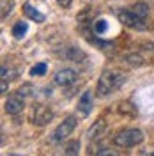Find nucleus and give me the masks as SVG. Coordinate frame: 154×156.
Instances as JSON below:
<instances>
[{"label":"nucleus","mask_w":154,"mask_h":156,"mask_svg":"<svg viewBox=\"0 0 154 156\" xmlns=\"http://www.w3.org/2000/svg\"><path fill=\"white\" fill-rule=\"evenodd\" d=\"M27 30H29L27 21H16L14 27H12V36H14L16 39H21L25 34H27Z\"/></svg>","instance_id":"obj_12"},{"label":"nucleus","mask_w":154,"mask_h":156,"mask_svg":"<svg viewBox=\"0 0 154 156\" xmlns=\"http://www.w3.org/2000/svg\"><path fill=\"white\" fill-rule=\"evenodd\" d=\"M131 11L135 12L136 16H140V18H147L149 16V11H151V7L145 4V2H136L135 5H131Z\"/></svg>","instance_id":"obj_11"},{"label":"nucleus","mask_w":154,"mask_h":156,"mask_svg":"<svg viewBox=\"0 0 154 156\" xmlns=\"http://www.w3.org/2000/svg\"><path fill=\"white\" fill-rule=\"evenodd\" d=\"M126 82V75L122 73H117V71H112V69H106L101 73V76L97 80V87L96 92L99 98H106L110 96L114 90L121 89Z\"/></svg>","instance_id":"obj_1"},{"label":"nucleus","mask_w":154,"mask_h":156,"mask_svg":"<svg viewBox=\"0 0 154 156\" xmlns=\"http://www.w3.org/2000/svg\"><path fill=\"white\" fill-rule=\"evenodd\" d=\"M23 98L21 96H12V98H7L5 99V103H4V110L7 112V114H11V115H16V114H19L21 110H23Z\"/></svg>","instance_id":"obj_8"},{"label":"nucleus","mask_w":154,"mask_h":156,"mask_svg":"<svg viewBox=\"0 0 154 156\" xmlns=\"http://www.w3.org/2000/svg\"><path fill=\"white\" fill-rule=\"evenodd\" d=\"M44 73H46V64L44 62H39L34 68H30V75L32 76H43Z\"/></svg>","instance_id":"obj_15"},{"label":"nucleus","mask_w":154,"mask_h":156,"mask_svg":"<svg viewBox=\"0 0 154 156\" xmlns=\"http://www.w3.org/2000/svg\"><path fill=\"white\" fill-rule=\"evenodd\" d=\"M71 2H73V0H57V4L60 5V7H69Z\"/></svg>","instance_id":"obj_20"},{"label":"nucleus","mask_w":154,"mask_h":156,"mask_svg":"<svg viewBox=\"0 0 154 156\" xmlns=\"http://www.w3.org/2000/svg\"><path fill=\"white\" fill-rule=\"evenodd\" d=\"M97 154H99V156H105V154H108V156H114L115 153H112V151H108V149H106V151H99Z\"/></svg>","instance_id":"obj_22"},{"label":"nucleus","mask_w":154,"mask_h":156,"mask_svg":"<svg viewBox=\"0 0 154 156\" xmlns=\"http://www.w3.org/2000/svg\"><path fill=\"white\" fill-rule=\"evenodd\" d=\"M75 128H76V119L73 115L66 117V119L55 128V131H53V135H51V140H53V142H62V140H66V138L75 131Z\"/></svg>","instance_id":"obj_4"},{"label":"nucleus","mask_w":154,"mask_h":156,"mask_svg":"<svg viewBox=\"0 0 154 156\" xmlns=\"http://www.w3.org/2000/svg\"><path fill=\"white\" fill-rule=\"evenodd\" d=\"M126 62H129L131 66H142L144 64V58L140 57V55H136V53H133V55H128L126 57Z\"/></svg>","instance_id":"obj_18"},{"label":"nucleus","mask_w":154,"mask_h":156,"mask_svg":"<svg viewBox=\"0 0 154 156\" xmlns=\"http://www.w3.org/2000/svg\"><path fill=\"white\" fill-rule=\"evenodd\" d=\"M34 92H36V89H34L32 83H23V85L18 89V92H16V94L21 96V98H29V96H32Z\"/></svg>","instance_id":"obj_13"},{"label":"nucleus","mask_w":154,"mask_h":156,"mask_svg":"<svg viewBox=\"0 0 154 156\" xmlns=\"http://www.w3.org/2000/svg\"><path fill=\"white\" fill-rule=\"evenodd\" d=\"M92 105H94V96L90 90H85L82 98L78 99V112L82 117H89L90 112H92Z\"/></svg>","instance_id":"obj_7"},{"label":"nucleus","mask_w":154,"mask_h":156,"mask_svg":"<svg viewBox=\"0 0 154 156\" xmlns=\"http://www.w3.org/2000/svg\"><path fill=\"white\" fill-rule=\"evenodd\" d=\"M144 142V131L136 129V128H129V129H122L114 136V144L117 147H135Z\"/></svg>","instance_id":"obj_2"},{"label":"nucleus","mask_w":154,"mask_h":156,"mask_svg":"<svg viewBox=\"0 0 154 156\" xmlns=\"http://www.w3.org/2000/svg\"><path fill=\"white\" fill-rule=\"evenodd\" d=\"M51 119H53V110L46 105H37L32 112V122L36 126H46Z\"/></svg>","instance_id":"obj_5"},{"label":"nucleus","mask_w":154,"mask_h":156,"mask_svg":"<svg viewBox=\"0 0 154 156\" xmlns=\"http://www.w3.org/2000/svg\"><path fill=\"white\" fill-rule=\"evenodd\" d=\"M64 57H66V58H75V60H78V58H85V55H83L80 50H76V48H68L66 51H64Z\"/></svg>","instance_id":"obj_14"},{"label":"nucleus","mask_w":154,"mask_h":156,"mask_svg":"<svg viewBox=\"0 0 154 156\" xmlns=\"http://www.w3.org/2000/svg\"><path fill=\"white\" fill-rule=\"evenodd\" d=\"M78 151H80V142H78V140L69 142L68 146H66V149H64L66 154H78Z\"/></svg>","instance_id":"obj_16"},{"label":"nucleus","mask_w":154,"mask_h":156,"mask_svg":"<svg viewBox=\"0 0 154 156\" xmlns=\"http://www.w3.org/2000/svg\"><path fill=\"white\" fill-rule=\"evenodd\" d=\"M106 29H108V25H106L105 20H96V23H94V32L96 34H105Z\"/></svg>","instance_id":"obj_17"},{"label":"nucleus","mask_w":154,"mask_h":156,"mask_svg":"<svg viewBox=\"0 0 154 156\" xmlns=\"http://www.w3.org/2000/svg\"><path fill=\"white\" fill-rule=\"evenodd\" d=\"M0 90H2V94H5V90H7V83H5L4 78H2V82H0Z\"/></svg>","instance_id":"obj_21"},{"label":"nucleus","mask_w":154,"mask_h":156,"mask_svg":"<svg viewBox=\"0 0 154 156\" xmlns=\"http://www.w3.org/2000/svg\"><path fill=\"white\" fill-rule=\"evenodd\" d=\"M103 131H105V121L103 119H97L96 122H94V126L90 128L89 131H87V138H97V136L103 135Z\"/></svg>","instance_id":"obj_10"},{"label":"nucleus","mask_w":154,"mask_h":156,"mask_svg":"<svg viewBox=\"0 0 154 156\" xmlns=\"http://www.w3.org/2000/svg\"><path fill=\"white\" fill-rule=\"evenodd\" d=\"M76 78H78L76 71H73V69H69V68H64L55 73L53 82L57 83L58 87H69V85H73L76 82Z\"/></svg>","instance_id":"obj_6"},{"label":"nucleus","mask_w":154,"mask_h":156,"mask_svg":"<svg viewBox=\"0 0 154 156\" xmlns=\"http://www.w3.org/2000/svg\"><path fill=\"white\" fill-rule=\"evenodd\" d=\"M115 16L119 18V21L129 27V29H135V30H145L147 29V23H145L144 18L136 16L131 9H117L115 11Z\"/></svg>","instance_id":"obj_3"},{"label":"nucleus","mask_w":154,"mask_h":156,"mask_svg":"<svg viewBox=\"0 0 154 156\" xmlns=\"http://www.w3.org/2000/svg\"><path fill=\"white\" fill-rule=\"evenodd\" d=\"M23 12H25V16H27L29 20H32V21H37V23H43V21L46 20V16H44L43 12H39L36 7H32L29 2L23 5Z\"/></svg>","instance_id":"obj_9"},{"label":"nucleus","mask_w":154,"mask_h":156,"mask_svg":"<svg viewBox=\"0 0 154 156\" xmlns=\"http://www.w3.org/2000/svg\"><path fill=\"white\" fill-rule=\"evenodd\" d=\"M9 12H11V4H7V5L4 4V11H2V20H5V16H7Z\"/></svg>","instance_id":"obj_19"}]
</instances>
